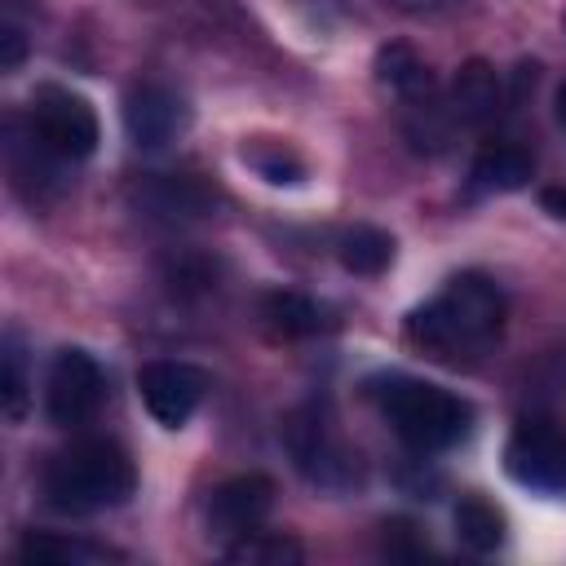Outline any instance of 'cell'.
<instances>
[{
  "instance_id": "1",
  "label": "cell",
  "mask_w": 566,
  "mask_h": 566,
  "mask_svg": "<svg viewBox=\"0 0 566 566\" xmlns=\"http://www.w3.org/2000/svg\"><path fill=\"white\" fill-rule=\"evenodd\" d=\"M504 318H509V301H504L500 283L478 270H464V274L447 279L433 301L411 310L407 345L433 363L473 367L500 345Z\"/></svg>"
},
{
  "instance_id": "2",
  "label": "cell",
  "mask_w": 566,
  "mask_h": 566,
  "mask_svg": "<svg viewBox=\"0 0 566 566\" xmlns=\"http://www.w3.org/2000/svg\"><path fill=\"white\" fill-rule=\"evenodd\" d=\"M137 473L119 442L111 438H80L44 464V500L57 513H102L133 495Z\"/></svg>"
},
{
  "instance_id": "3",
  "label": "cell",
  "mask_w": 566,
  "mask_h": 566,
  "mask_svg": "<svg viewBox=\"0 0 566 566\" xmlns=\"http://www.w3.org/2000/svg\"><path fill=\"white\" fill-rule=\"evenodd\" d=\"M376 402H380V416L389 420V429L420 455L447 451L473 429V407L460 394L429 385V380L389 376L376 389Z\"/></svg>"
},
{
  "instance_id": "4",
  "label": "cell",
  "mask_w": 566,
  "mask_h": 566,
  "mask_svg": "<svg viewBox=\"0 0 566 566\" xmlns=\"http://www.w3.org/2000/svg\"><path fill=\"white\" fill-rule=\"evenodd\" d=\"M283 438H287V451L296 460V469L318 482V486H354L358 482V451H349L332 424V416L323 407H301L287 416L283 424Z\"/></svg>"
},
{
  "instance_id": "5",
  "label": "cell",
  "mask_w": 566,
  "mask_h": 566,
  "mask_svg": "<svg viewBox=\"0 0 566 566\" xmlns=\"http://www.w3.org/2000/svg\"><path fill=\"white\" fill-rule=\"evenodd\" d=\"M27 124H31V133H35L57 159H66V164H71V159H88V155L97 150V137H102L93 106H88L80 93L57 88V84H40V88L31 93Z\"/></svg>"
},
{
  "instance_id": "6",
  "label": "cell",
  "mask_w": 566,
  "mask_h": 566,
  "mask_svg": "<svg viewBox=\"0 0 566 566\" xmlns=\"http://www.w3.org/2000/svg\"><path fill=\"white\" fill-rule=\"evenodd\" d=\"M504 464L513 482L531 491H562L566 486V424L557 416H522L509 433Z\"/></svg>"
},
{
  "instance_id": "7",
  "label": "cell",
  "mask_w": 566,
  "mask_h": 566,
  "mask_svg": "<svg viewBox=\"0 0 566 566\" xmlns=\"http://www.w3.org/2000/svg\"><path fill=\"white\" fill-rule=\"evenodd\" d=\"M106 398V376L93 363V354L84 349H62L49 363V380H44V411L53 424L62 429H80L97 416Z\"/></svg>"
},
{
  "instance_id": "8",
  "label": "cell",
  "mask_w": 566,
  "mask_h": 566,
  "mask_svg": "<svg viewBox=\"0 0 566 566\" xmlns=\"http://www.w3.org/2000/svg\"><path fill=\"white\" fill-rule=\"evenodd\" d=\"M208 376L190 363H172V358H155L137 371V394L146 402V411L164 424V429H181L195 407L203 402Z\"/></svg>"
},
{
  "instance_id": "9",
  "label": "cell",
  "mask_w": 566,
  "mask_h": 566,
  "mask_svg": "<svg viewBox=\"0 0 566 566\" xmlns=\"http://www.w3.org/2000/svg\"><path fill=\"white\" fill-rule=\"evenodd\" d=\"M186 119H190V111H186L181 93L159 80H142L124 93V128L137 150H164L168 142H177Z\"/></svg>"
},
{
  "instance_id": "10",
  "label": "cell",
  "mask_w": 566,
  "mask_h": 566,
  "mask_svg": "<svg viewBox=\"0 0 566 566\" xmlns=\"http://www.w3.org/2000/svg\"><path fill=\"white\" fill-rule=\"evenodd\" d=\"M270 509H274V482H270L265 473L226 478V482L208 495V535L221 539V544H234V539H243L248 531H256Z\"/></svg>"
},
{
  "instance_id": "11",
  "label": "cell",
  "mask_w": 566,
  "mask_h": 566,
  "mask_svg": "<svg viewBox=\"0 0 566 566\" xmlns=\"http://www.w3.org/2000/svg\"><path fill=\"white\" fill-rule=\"evenodd\" d=\"M4 164H9V177H13V186L31 199V203H49V199H57L62 195V164L66 159H57L35 133H31V124L27 119H18V115H9V124H4Z\"/></svg>"
},
{
  "instance_id": "12",
  "label": "cell",
  "mask_w": 566,
  "mask_h": 566,
  "mask_svg": "<svg viewBox=\"0 0 566 566\" xmlns=\"http://www.w3.org/2000/svg\"><path fill=\"white\" fill-rule=\"evenodd\" d=\"M133 203L150 221L181 226V221H203L217 208V195L195 172H146L142 181H133Z\"/></svg>"
},
{
  "instance_id": "13",
  "label": "cell",
  "mask_w": 566,
  "mask_h": 566,
  "mask_svg": "<svg viewBox=\"0 0 566 566\" xmlns=\"http://www.w3.org/2000/svg\"><path fill=\"white\" fill-rule=\"evenodd\" d=\"M495 111H500V75H495L491 62L469 57V62L455 71V80H451L447 115H451L455 124H464V128H478V124L495 119Z\"/></svg>"
},
{
  "instance_id": "14",
  "label": "cell",
  "mask_w": 566,
  "mask_h": 566,
  "mask_svg": "<svg viewBox=\"0 0 566 566\" xmlns=\"http://www.w3.org/2000/svg\"><path fill=\"white\" fill-rule=\"evenodd\" d=\"M256 314H261V323H265L279 340H305V336H318V332L332 327L327 305H318L314 296L292 292V287H274V292H265L261 305H256Z\"/></svg>"
},
{
  "instance_id": "15",
  "label": "cell",
  "mask_w": 566,
  "mask_h": 566,
  "mask_svg": "<svg viewBox=\"0 0 566 566\" xmlns=\"http://www.w3.org/2000/svg\"><path fill=\"white\" fill-rule=\"evenodd\" d=\"M376 80H380L389 93H398L407 106L438 97L433 71L424 66V57H420L411 44H385V49L376 53Z\"/></svg>"
},
{
  "instance_id": "16",
  "label": "cell",
  "mask_w": 566,
  "mask_h": 566,
  "mask_svg": "<svg viewBox=\"0 0 566 566\" xmlns=\"http://www.w3.org/2000/svg\"><path fill=\"white\" fill-rule=\"evenodd\" d=\"M535 177V159L517 142H486L473 155V186L482 190H522Z\"/></svg>"
},
{
  "instance_id": "17",
  "label": "cell",
  "mask_w": 566,
  "mask_h": 566,
  "mask_svg": "<svg viewBox=\"0 0 566 566\" xmlns=\"http://www.w3.org/2000/svg\"><path fill=\"white\" fill-rule=\"evenodd\" d=\"M239 159H243L261 181H270V186H296V181H305V159H301V150H296L292 142H283V137H248V142L239 146Z\"/></svg>"
},
{
  "instance_id": "18",
  "label": "cell",
  "mask_w": 566,
  "mask_h": 566,
  "mask_svg": "<svg viewBox=\"0 0 566 566\" xmlns=\"http://www.w3.org/2000/svg\"><path fill=\"white\" fill-rule=\"evenodd\" d=\"M18 557L27 562V566H35V562H57V566H93V562H119V553L115 548H106V544H88V539H66V535H57V531H31L22 544H18Z\"/></svg>"
},
{
  "instance_id": "19",
  "label": "cell",
  "mask_w": 566,
  "mask_h": 566,
  "mask_svg": "<svg viewBox=\"0 0 566 566\" xmlns=\"http://www.w3.org/2000/svg\"><path fill=\"white\" fill-rule=\"evenodd\" d=\"M455 535L473 553H495L504 544V513L482 491H464L455 500Z\"/></svg>"
},
{
  "instance_id": "20",
  "label": "cell",
  "mask_w": 566,
  "mask_h": 566,
  "mask_svg": "<svg viewBox=\"0 0 566 566\" xmlns=\"http://www.w3.org/2000/svg\"><path fill=\"white\" fill-rule=\"evenodd\" d=\"M336 256L349 274H363V279L385 274L389 261H394V234H385L380 226H354V230L340 234Z\"/></svg>"
},
{
  "instance_id": "21",
  "label": "cell",
  "mask_w": 566,
  "mask_h": 566,
  "mask_svg": "<svg viewBox=\"0 0 566 566\" xmlns=\"http://www.w3.org/2000/svg\"><path fill=\"white\" fill-rule=\"evenodd\" d=\"M226 557L230 562H243V566H292L305 557V548L292 539V535H279V531H248L243 539L226 544Z\"/></svg>"
},
{
  "instance_id": "22",
  "label": "cell",
  "mask_w": 566,
  "mask_h": 566,
  "mask_svg": "<svg viewBox=\"0 0 566 566\" xmlns=\"http://www.w3.org/2000/svg\"><path fill=\"white\" fill-rule=\"evenodd\" d=\"M164 283L172 296H203L217 287V265L199 252H177L164 261Z\"/></svg>"
},
{
  "instance_id": "23",
  "label": "cell",
  "mask_w": 566,
  "mask_h": 566,
  "mask_svg": "<svg viewBox=\"0 0 566 566\" xmlns=\"http://www.w3.org/2000/svg\"><path fill=\"white\" fill-rule=\"evenodd\" d=\"M27 358H22V345L18 336L9 332L4 336V354H0V402H4V416L9 420H22L27 416Z\"/></svg>"
},
{
  "instance_id": "24",
  "label": "cell",
  "mask_w": 566,
  "mask_h": 566,
  "mask_svg": "<svg viewBox=\"0 0 566 566\" xmlns=\"http://www.w3.org/2000/svg\"><path fill=\"white\" fill-rule=\"evenodd\" d=\"M380 531H385V535H380V544H385V553H389V557H424V553H429V548L420 544L416 526H411V522H402V517L385 522Z\"/></svg>"
},
{
  "instance_id": "25",
  "label": "cell",
  "mask_w": 566,
  "mask_h": 566,
  "mask_svg": "<svg viewBox=\"0 0 566 566\" xmlns=\"http://www.w3.org/2000/svg\"><path fill=\"white\" fill-rule=\"evenodd\" d=\"M22 57H27V35H22V27L13 18H4V27H0V66L13 71Z\"/></svg>"
},
{
  "instance_id": "26",
  "label": "cell",
  "mask_w": 566,
  "mask_h": 566,
  "mask_svg": "<svg viewBox=\"0 0 566 566\" xmlns=\"http://www.w3.org/2000/svg\"><path fill=\"white\" fill-rule=\"evenodd\" d=\"M389 9H402V13H438V9H447V4H455V0H385Z\"/></svg>"
},
{
  "instance_id": "27",
  "label": "cell",
  "mask_w": 566,
  "mask_h": 566,
  "mask_svg": "<svg viewBox=\"0 0 566 566\" xmlns=\"http://www.w3.org/2000/svg\"><path fill=\"white\" fill-rule=\"evenodd\" d=\"M539 203H544V212L566 217V186H544V190H539Z\"/></svg>"
},
{
  "instance_id": "28",
  "label": "cell",
  "mask_w": 566,
  "mask_h": 566,
  "mask_svg": "<svg viewBox=\"0 0 566 566\" xmlns=\"http://www.w3.org/2000/svg\"><path fill=\"white\" fill-rule=\"evenodd\" d=\"M557 119H562V128H566V84L557 88Z\"/></svg>"
},
{
  "instance_id": "29",
  "label": "cell",
  "mask_w": 566,
  "mask_h": 566,
  "mask_svg": "<svg viewBox=\"0 0 566 566\" xmlns=\"http://www.w3.org/2000/svg\"><path fill=\"white\" fill-rule=\"evenodd\" d=\"M562 27H566V13H562Z\"/></svg>"
}]
</instances>
